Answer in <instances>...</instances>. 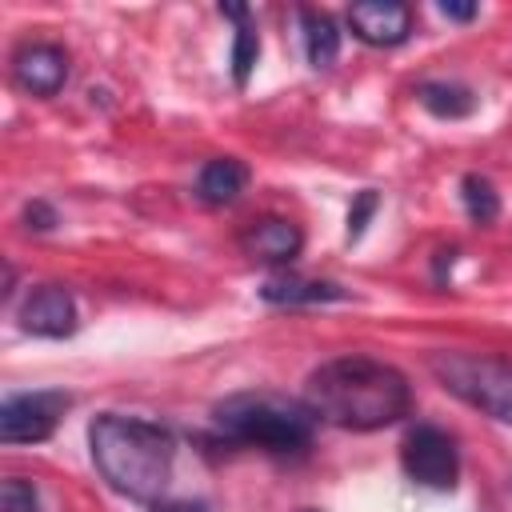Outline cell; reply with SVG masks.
<instances>
[{
	"label": "cell",
	"mask_w": 512,
	"mask_h": 512,
	"mask_svg": "<svg viewBox=\"0 0 512 512\" xmlns=\"http://www.w3.org/2000/svg\"><path fill=\"white\" fill-rule=\"evenodd\" d=\"M4 512H44L40 488L24 476H8L4 480Z\"/></svg>",
	"instance_id": "e0dca14e"
},
{
	"label": "cell",
	"mask_w": 512,
	"mask_h": 512,
	"mask_svg": "<svg viewBox=\"0 0 512 512\" xmlns=\"http://www.w3.org/2000/svg\"><path fill=\"white\" fill-rule=\"evenodd\" d=\"M260 296L268 304H324V300H344V288L340 284H328V280H304V276H272L264 280Z\"/></svg>",
	"instance_id": "7c38bea8"
},
{
	"label": "cell",
	"mask_w": 512,
	"mask_h": 512,
	"mask_svg": "<svg viewBox=\"0 0 512 512\" xmlns=\"http://www.w3.org/2000/svg\"><path fill=\"white\" fill-rule=\"evenodd\" d=\"M240 248H244V256L260 260V264L284 268V264H292V260L300 256L304 232H300L292 220H284V216H264V220H252V224L240 232Z\"/></svg>",
	"instance_id": "30bf717a"
},
{
	"label": "cell",
	"mask_w": 512,
	"mask_h": 512,
	"mask_svg": "<svg viewBox=\"0 0 512 512\" xmlns=\"http://www.w3.org/2000/svg\"><path fill=\"white\" fill-rule=\"evenodd\" d=\"M428 368L452 396L512 424V360L488 352H432Z\"/></svg>",
	"instance_id": "277c9868"
},
{
	"label": "cell",
	"mask_w": 512,
	"mask_h": 512,
	"mask_svg": "<svg viewBox=\"0 0 512 512\" xmlns=\"http://www.w3.org/2000/svg\"><path fill=\"white\" fill-rule=\"evenodd\" d=\"M20 328L32 336H68L76 328V300L64 284H40L20 304Z\"/></svg>",
	"instance_id": "9c48e42d"
},
{
	"label": "cell",
	"mask_w": 512,
	"mask_h": 512,
	"mask_svg": "<svg viewBox=\"0 0 512 512\" xmlns=\"http://www.w3.org/2000/svg\"><path fill=\"white\" fill-rule=\"evenodd\" d=\"M380 208V196L372 192V188H364L360 196H356V204H352V212H348V240H360V232L368 228V220H372V212Z\"/></svg>",
	"instance_id": "ac0fdd59"
},
{
	"label": "cell",
	"mask_w": 512,
	"mask_h": 512,
	"mask_svg": "<svg viewBox=\"0 0 512 512\" xmlns=\"http://www.w3.org/2000/svg\"><path fill=\"white\" fill-rule=\"evenodd\" d=\"M244 188H248V168H244L240 160H232V156L208 160V164L200 168V180H196V196H200L204 204H212V208L232 204Z\"/></svg>",
	"instance_id": "8fae6325"
},
{
	"label": "cell",
	"mask_w": 512,
	"mask_h": 512,
	"mask_svg": "<svg viewBox=\"0 0 512 512\" xmlns=\"http://www.w3.org/2000/svg\"><path fill=\"white\" fill-rule=\"evenodd\" d=\"M416 96H420V104H424L432 116H440V120H460V116H468V112L476 108L472 88L452 84V80H428V84H420Z\"/></svg>",
	"instance_id": "5bb4252c"
},
{
	"label": "cell",
	"mask_w": 512,
	"mask_h": 512,
	"mask_svg": "<svg viewBox=\"0 0 512 512\" xmlns=\"http://www.w3.org/2000/svg\"><path fill=\"white\" fill-rule=\"evenodd\" d=\"M300 28H304V52L312 68H332L340 56V28L328 12L320 8H300Z\"/></svg>",
	"instance_id": "4fadbf2b"
},
{
	"label": "cell",
	"mask_w": 512,
	"mask_h": 512,
	"mask_svg": "<svg viewBox=\"0 0 512 512\" xmlns=\"http://www.w3.org/2000/svg\"><path fill=\"white\" fill-rule=\"evenodd\" d=\"M212 420L228 440L276 456H300L316 428L304 400H284L276 392H236L212 408Z\"/></svg>",
	"instance_id": "3957f363"
},
{
	"label": "cell",
	"mask_w": 512,
	"mask_h": 512,
	"mask_svg": "<svg viewBox=\"0 0 512 512\" xmlns=\"http://www.w3.org/2000/svg\"><path fill=\"white\" fill-rule=\"evenodd\" d=\"M352 32L372 48H396L412 36V8L400 0H360L348 8Z\"/></svg>",
	"instance_id": "ba28073f"
},
{
	"label": "cell",
	"mask_w": 512,
	"mask_h": 512,
	"mask_svg": "<svg viewBox=\"0 0 512 512\" xmlns=\"http://www.w3.org/2000/svg\"><path fill=\"white\" fill-rule=\"evenodd\" d=\"M88 448L96 472L128 500L152 504L172 480V460H176V440L168 428L140 420V416H120L104 412L88 428Z\"/></svg>",
	"instance_id": "7a4b0ae2"
},
{
	"label": "cell",
	"mask_w": 512,
	"mask_h": 512,
	"mask_svg": "<svg viewBox=\"0 0 512 512\" xmlns=\"http://www.w3.org/2000/svg\"><path fill=\"white\" fill-rule=\"evenodd\" d=\"M68 392H20L0 404V440L4 444H36L48 440L68 412Z\"/></svg>",
	"instance_id": "8992f818"
},
{
	"label": "cell",
	"mask_w": 512,
	"mask_h": 512,
	"mask_svg": "<svg viewBox=\"0 0 512 512\" xmlns=\"http://www.w3.org/2000/svg\"><path fill=\"white\" fill-rule=\"evenodd\" d=\"M24 220H28V228H36V232H48V228L56 224V212H52L44 200H32V204L24 208Z\"/></svg>",
	"instance_id": "d6986e66"
},
{
	"label": "cell",
	"mask_w": 512,
	"mask_h": 512,
	"mask_svg": "<svg viewBox=\"0 0 512 512\" xmlns=\"http://www.w3.org/2000/svg\"><path fill=\"white\" fill-rule=\"evenodd\" d=\"M400 464L404 472L424 484V488H436V492H448L456 488V476H460V456H456V440L436 428V424H416L404 444H400Z\"/></svg>",
	"instance_id": "5b68a950"
},
{
	"label": "cell",
	"mask_w": 512,
	"mask_h": 512,
	"mask_svg": "<svg viewBox=\"0 0 512 512\" xmlns=\"http://www.w3.org/2000/svg\"><path fill=\"white\" fill-rule=\"evenodd\" d=\"M256 56H260V36H256V28L244 20V24L236 28V40H232V80H236V88L248 84V76H252V68H256Z\"/></svg>",
	"instance_id": "2e32d148"
},
{
	"label": "cell",
	"mask_w": 512,
	"mask_h": 512,
	"mask_svg": "<svg viewBox=\"0 0 512 512\" xmlns=\"http://www.w3.org/2000/svg\"><path fill=\"white\" fill-rule=\"evenodd\" d=\"M156 512H208V508H200V504H160Z\"/></svg>",
	"instance_id": "44dd1931"
},
{
	"label": "cell",
	"mask_w": 512,
	"mask_h": 512,
	"mask_svg": "<svg viewBox=\"0 0 512 512\" xmlns=\"http://www.w3.org/2000/svg\"><path fill=\"white\" fill-rule=\"evenodd\" d=\"M440 12H444L448 20H472L480 8H476V4H456V0H444V4H440Z\"/></svg>",
	"instance_id": "ffe728a7"
},
{
	"label": "cell",
	"mask_w": 512,
	"mask_h": 512,
	"mask_svg": "<svg viewBox=\"0 0 512 512\" xmlns=\"http://www.w3.org/2000/svg\"><path fill=\"white\" fill-rule=\"evenodd\" d=\"M304 404L324 424L376 432L412 412V384L400 368L376 356H336L308 376Z\"/></svg>",
	"instance_id": "6da1fadb"
},
{
	"label": "cell",
	"mask_w": 512,
	"mask_h": 512,
	"mask_svg": "<svg viewBox=\"0 0 512 512\" xmlns=\"http://www.w3.org/2000/svg\"><path fill=\"white\" fill-rule=\"evenodd\" d=\"M12 80L28 96H56L68 80V52L48 40H28L12 52Z\"/></svg>",
	"instance_id": "52a82bcc"
},
{
	"label": "cell",
	"mask_w": 512,
	"mask_h": 512,
	"mask_svg": "<svg viewBox=\"0 0 512 512\" xmlns=\"http://www.w3.org/2000/svg\"><path fill=\"white\" fill-rule=\"evenodd\" d=\"M460 196H464V208H468V216L476 224H492L500 216V196H496V188L484 176H476V172L464 176L460 180Z\"/></svg>",
	"instance_id": "9a60e30c"
}]
</instances>
